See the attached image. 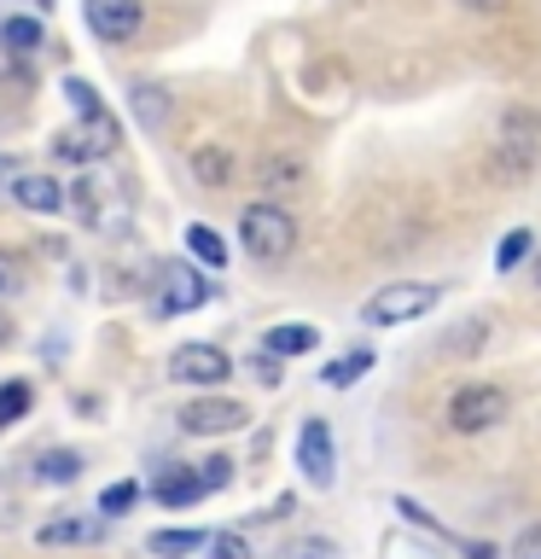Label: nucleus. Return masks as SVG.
Here are the masks:
<instances>
[{
    "instance_id": "12",
    "label": "nucleus",
    "mask_w": 541,
    "mask_h": 559,
    "mask_svg": "<svg viewBox=\"0 0 541 559\" xmlns=\"http://www.w3.org/2000/svg\"><path fill=\"white\" fill-rule=\"evenodd\" d=\"M12 199L24 204V210H35V216H52V210H64L70 192L52 181V175H17V181H12Z\"/></svg>"
},
{
    "instance_id": "28",
    "label": "nucleus",
    "mask_w": 541,
    "mask_h": 559,
    "mask_svg": "<svg viewBox=\"0 0 541 559\" xmlns=\"http://www.w3.org/2000/svg\"><path fill=\"white\" fill-rule=\"evenodd\" d=\"M209 554H216V559H251V548H244V536H233V531L209 536Z\"/></svg>"
},
{
    "instance_id": "35",
    "label": "nucleus",
    "mask_w": 541,
    "mask_h": 559,
    "mask_svg": "<svg viewBox=\"0 0 541 559\" xmlns=\"http://www.w3.org/2000/svg\"><path fill=\"white\" fill-rule=\"evenodd\" d=\"M460 7H471V12H506V0H460Z\"/></svg>"
},
{
    "instance_id": "20",
    "label": "nucleus",
    "mask_w": 541,
    "mask_h": 559,
    "mask_svg": "<svg viewBox=\"0 0 541 559\" xmlns=\"http://www.w3.org/2000/svg\"><path fill=\"white\" fill-rule=\"evenodd\" d=\"M366 367H373V356H366V349H349V356H338V361H326V384H332V391H349V384H356L361 373H366Z\"/></svg>"
},
{
    "instance_id": "2",
    "label": "nucleus",
    "mask_w": 541,
    "mask_h": 559,
    "mask_svg": "<svg viewBox=\"0 0 541 559\" xmlns=\"http://www.w3.org/2000/svg\"><path fill=\"white\" fill-rule=\"evenodd\" d=\"M506 408H513V396H506L501 384H489V379L460 384V391L448 396V431H460V437L495 431L501 419H506Z\"/></svg>"
},
{
    "instance_id": "33",
    "label": "nucleus",
    "mask_w": 541,
    "mask_h": 559,
    "mask_svg": "<svg viewBox=\"0 0 541 559\" xmlns=\"http://www.w3.org/2000/svg\"><path fill=\"white\" fill-rule=\"evenodd\" d=\"M17 175H24V164H17V157H7V152H0V187H12Z\"/></svg>"
},
{
    "instance_id": "22",
    "label": "nucleus",
    "mask_w": 541,
    "mask_h": 559,
    "mask_svg": "<svg viewBox=\"0 0 541 559\" xmlns=\"http://www.w3.org/2000/svg\"><path fill=\"white\" fill-rule=\"evenodd\" d=\"M530 245H536V234H530V227H513V234L501 239V251H495V269H501V274H513L518 262L530 257Z\"/></svg>"
},
{
    "instance_id": "23",
    "label": "nucleus",
    "mask_w": 541,
    "mask_h": 559,
    "mask_svg": "<svg viewBox=\"0 0 541 559\" xmlns=\"http://www.w3.org/2000/svg\"><path fill=\"white\" fill-rule=\"evenodd\" d=\"M24 408H29V384L7 379V384H0V431H7L12 419H24Z\"/></svg>"
},
{
    "instance_id": "5",
    "label": "nucleus",
    "mask_w": 541,
    "mask_h": 559,
    "mask_svg": "<svg viewBox=\"0 0 541 559\" xmlns=\"http://www.w3.org/2000/svg\"><path fill=\"white\" fill-rule=\"evenodd\" d=\"M117 140H122L117 117H111V111H99V117H82L76 129H64L59 140H52V152L70 157V164H99V157H111V152H117Z\"/></svg>"
},
{
    "instance_id": "7",
    "label": "nucleus",
    "mask_w": 541,
    "mask_h": 559,
    "mask_svg": "<svg viewBox=\"0 0 541 559\" xmlns=\"http://www.w3.org/2000/svg\"><path fill=\"white\" fill-rule=\"evenodd\" d=\"M227 373H233V361H227V349H216V344H181L169 356L175 384H221Z\"/></svg>"
},
{
    "instance_id": "36",
    "label": "nucleus",
    "mask_w": 541,
    "mask_h": 559,
    "mask_svg": "<svg viewBox=\"0 0 541 559\" xmlns=\"http://www.w3.org/2000/svg\"><path fill=\"white\" fill-rule=\"evenodd\" d=\"M530 280H536V286H541V257H536V269H530Z\"/></svg>"
},
{
    "instance_id": "26",
    "label": "nucleus",
    "mask_w": 541,
    "mask_h": 559,
    "mask_svg": "<svg viewBox=\"0 0 541 559\" xmlns=\"http://www.w3.org/2000/svg\"><path fill=\"white\" fill-rule=\"evenodd\" d=\"M64 99L76 105V117H99V111H105L99 94H94V82H82V76H70V82H64Z\"/></svg>"
},
{
    "instance_id": "19",
    "label": "nucleus",
    "mask_w": 541,
    "mask_h": 559,
    "mask_svg": "<svg viewBox=\"0 0 541 559\" xmlns=\"http://www.w3.org/2000/svg\"><path fill=\"white\" fill-rule=\"evenodd\" d=\"M204 542H209L204 531H152L146 548H152L157 559H181V554H199Z\"/></svg>"
},
{
    "instance_id": "17",
    "label": "nucleus",
    "mask_w": 541,
    "mask_h": 559,
    "mask_svg": "<svg viewBox=\"0 0 541 559\" xmlns=\"http://www.w3.org/2000/svg\"><path fill=\"white\" fill-rule=\"evenodd\" d=\"M0 41H7V52H17V59H29V52L47 41L41 17H7V24H0Z\"/></svg>"
},
{
    "instance_id": "9",
    "label": "nucleus",
    "mask_w": 541,
    "mask_h": 559,
    "mask_svg": "<svg viewBox=\"0 0 541 559\" xmlns=\"http://www.w3.org/2000/svg\"><path fill=\"white\" fill-rule=\"evenodd\" d=\"M244 402H227V396H199V402H187L181 408V431L192 437H221V431H239L244 426Z\"/></svg>"
},
{
    "instance_id": "31",
    "label": "nucleus",
    "mask_w": 541,
    "mask_h": 559,
    "mask_svg": "<svg viewBox=\"0 0 541 559\" xmlns=\"http://www.w3.org/2000/svg\"><path fill=\"white\" fill-rule=\"evenodd\" d=\"M251 373H256L262 384H279V356H268V349H262V356L251 361Z\"/></svg>"
},
{
    "instance_id": "18",
    "label": "nucleus",
    "mask_w": 541,
    "mask_h": 559,
    "mask_svg": "<svg viewBox=\"0 0 541 559\" xmlns=\"http://www.w3.org/2000/svg\"><path fill=\"white\" fill-rule=\"evenodd\" d=\"M187 251L199 257L204 269H227V245H221L216 227H204V222H192V227H187Z\"/></svg>"
},
{
    "instance_id": "27",
    "label": "nucleus",
    "mask_w": 541,
    "mask_h": 559,
    "mask_svg": "<svg viewBox=\"0 0 541 559\" xmlns=\"http://www.w3.org/2000/svg\"><path fill=\"white\" fill-rule=\"evenodd\" d=\"M199 478H204V489H227V484H233V461H227V454H209Z\"/></svg>"
},
{
    "instance_id": "3",
    "label": "nucleus",
    "mask_w": 541,
    "mask_h": 559,
    "mask_svg": "<svg viewBox=\"0 0 541 559\" xmlns=\"http://www.w3.org/2000/svg\"><path fill=\"white\" fill-rule=\"evenodd\" d=\"M436 286H425V280H396V286H384L373 292L361 304V321L366 326H401V321H419V314H431L436 309Z\"/></svg>"
},
{
    "instance_id": "24",
    "label": "nucleus",
    "mask_w": 541,
    "mask_h": 559,
    "mask_svg": "<svg viewBox=\"0 0 541 559\" xmlns=\"http://www.w3.org/2000/svg\"><path fill=\"white\" fill-rule=\"evenodd\" d=\"M134 501H140V484H134V478H122V484H111V489L99 496V519H117V513H129Z\"/></svg>"
},
{
    "instance_id": "6",
    "label": "nucleus",
    "mask_w": 541,
    "mask_h": 559,
    "mask_svg": "<svg viewBox=\"0 0 541 559\" xmlns=\"http://www.w3.org/2000/svg\"><path fill=\"white\" fill-rule=\"evenodd\" d=\"M297 466H303V478L314 489H332V478H338V454H332L326 419H303V431H297Z\"/></svg>"
},
{
    "instance_id": "30",
    "label": "nucleus",
    "mask_w": 541,
    "mask_h": 559,
    "mask_svg": "<svg viewBox=\"0 0 541 559\" xmlns=\"http://www.w3.org/2000/svg\"><path fill=\"white\" fill-rule=\"evenodd\" d=\"M279 559H332V542H321V536H309V542H291Z\"/></svg>"
},
{
    "instance_id": "32",
    "label": "nucleus",
    "mask_w": 541,
    "mask_h": 559,
    "mask_svg": "<svg viewBox=\"0 0 541 559\" xmlns=\"http://www.w3.org/2000/svg\"><path fill=\"white\" fill-rule=\"evenodd\" d=\"M12 286H17V262H12L7 251H0V297H7Z\"/></svg>"
},
{
    "instance_id": "21",
    "label": "nucleus",
    "mask_w": 541,
    "mask_h": 559,
    "mask_svg": "<svg viewBox=\"0 0 541 559\" xmlns=\"http://www.w3.org/2000/svg\"><path fill=\"white\" fill-rule=\"evenodd\" d=\"M297 181H303V164H297V157H268V164H262V187L268 192H291Z\"/></svg>"
},
{
    "instance_id": "4",
    "label": "nucleus",
    "mask_w": 541,
    "mask_h": 559,
    "mask_svg": "<svg viewBox=\"0 0 541 559\" xmlns=\"http://www.w3.org/2000/svg\"><path fill=\"white\" fill-rule=\"evenodd\" d=\"M495 152H501L506 175H530L536 169V157H541V111H536V105H513V111L501 117Z\"/></svg>"
},
{
    "instance_id": "1",
    "label": "nucleus",
    "mask_w": 541,
    "mask_h": 559,
    "mask_svg": "<svg viewBox=\"0 0 541 559\" xmlns=\"http://www.w3.org/2000/svg\"><path fill=\"white\" fill-rule=\"evenodd\" d=\"M239 239H244V257H251V262H286L297 251V222L279 204L262 199V204H244Z\"/></svg>"
},
{
    "instance_id": "34",
    "label": "nucleus",
    "mask_w": 541,
    "mask_h": 559,
    "mask_svg": "<svg viewBox=\"0 0 541 559\" xmlns=\"http://www.w3.org/2000/svg\"><path fill=\"white\" fill-rule=\"evenodd\" d=\"M466 559H495V542H466Z\"/></svg>"
},
{
    "instance_id": "13",
    "label": "nucleus",
    "mask_w": 541,
    "mask_h": 559,
    "mask_svg": "<svg viewBox=\"0 0 541 559\" xmlns=\"http://www.w3.org/2000/svg\"><path fill=\"white\" fill-rule=\"evenodd\" d=\"M192 175H199L209 192H221L227 181H233V152L227 146H199L192 152Z\"/></svg>"
},
{
    "instance_id": "15",
    "label": "nucleus",
    "mask_w": 541,
    "mask_h": 559,
    "mask_svg": "<svg viewBox=\"0 0 541 559\" xmlns=\"http://www.w3.org/2000/svg\"><path fill=\"white\" fill-rule=\"evenodd\" d=\"M35 478L41 484H76L82 478V454L76 449H47L41 461H35Z\"/></svg>"
},
{
    "instance_id": "14",
    "label": "nucleus",
    "mask_w": 541,
    "mask_h": 559,
    "mask_svg": "<svg viewBox=\"0 0 541 559\" xmlns=\"http://www.w3.org/2000/svg\"><path fill=\"white\" fill-rule=\"evenodd\" d=\"M99 531H105L99 519H52L35 531V542H41V548H64V542H99Z\"/></svg>"
},
{
    "instance_id": "29",
    "label": "nucleus",
    "mask_w": 541,
    "mask_h": 559,
    "mask_svg": "<svg viewBox=\"0 0 541 559\" xmlns=\"http://www.w3.org/2000/svg\"><path fill=\"white\" fill-rule=\"evenodd\" d=\"M513 559H541V519L518 531V542H513Z\"/></svg>"
},
{
    "instance_id": "8",
    "label": "nucleus",
    "mask_w": 541,
    "mask_h": 559,
    "mask_svg": "<svg viewBox=\"0 0 541 559\" xmlns=\"http://www.w3.org/2000/svg\"><path fill=\"white\" fill-rule=\"evenodd\" d=\"M87 7V29L99 41H134L140 24H146V7L140 0H82Z\"/></svg>"
},
{
    "instance_id": "16",
    "label": "nucleus",
    "mask_w": 541,
    "mask_h": 559,
    "mask_svg": "<svg viewBox=\"0 0 541 559\" xmlns=\"http://www.w3.org/2000/svg\"><path fill=\"white\" fill-rule=\"evenodd\" d=\"M314 344H321V332L303 326V321H291V326H274V332H268V356H309Z\"/></svg>"
},
{
    "instance_id": "25",
    "label": "nucleus",
    "mask_w": 541,
    "mask_h": 559,
    "mask_svg": "<svg viewBox=\"0 0 541 559\" xmlns=\"http://www.w3.org/2000/svg\"><path fill=\"white\" fill-rule=\"evenodd\" d=\"M134 111L146 129H157V122L169 117V99H164V87H134Z\"/></svg>"
},
{
    "instance_id": "11",
    "label": "nucleus",
    "mask_w": 541,
    "mask_h": 559,
    "mask_svg": "<svg viewBox=\"0 0 541 559\" xmlns=\"http://www.w3.org/2000/svg\"><path fill=\"white\" fill-rule=\"evenodd\" d=\"M152 496L164 501V507H192L199 496H209L204 489V478H199V466H164L152 478Z\"/></svg>"
},
{
    "instance_id": "10",
    "label": "nucleus",
    "mask_w": 541,
    "mask_h": 559,
    "mask_svg": "<svg viewBox=\"0 0 541 559\" xmlns=\"http://www.w3.org/2000/svg\"><path fill=\"white\" fill-rule=\"evenodd\" d=\"M209 304V280H199V269H187V262H175V269H164V286H157V309L164 314H187Z\"/></svg>"
}]
</instances>
